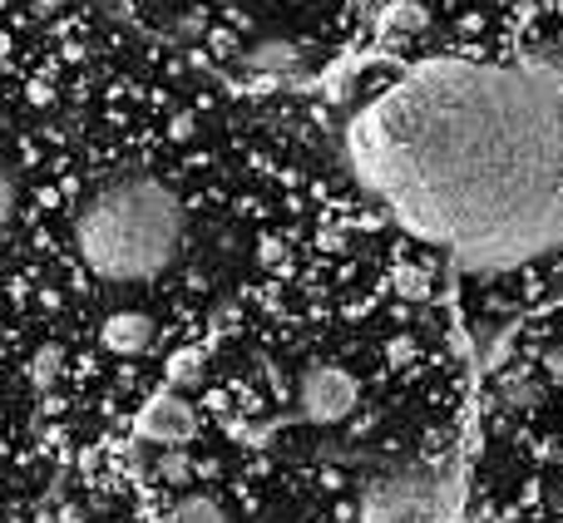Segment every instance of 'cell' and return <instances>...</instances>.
I'll list each match as a JSON object with an SVG mask.
<instances>
[{"instance_id":"cell-1","label":"cell","mask_w":563,"mask_h":523,"mask_svg":"<svg viewBox=\"0 0 563 523\" xmlns=\"http://www.w3.org/2000/svg\"><path fill=\"white\" fill-rule=\"evenodd\" d=\"M356 178L410 227L479 271L563 247V75L430 59L346 129Z\"/></svg>"},{"instance_id":"cell-2","label":"cell","mask_w":563,"mask_h":523,"mask_svg":"<svg viewBox=\"0 0 563 523\" xmlns=\"http://www.w3.org/2000/svg\"><path fill=\"white\" fill-rule=\"evenodd\" d=\"M184 243V208L154 178H119L75 218V247L95 277L144 281L174 262Z\"/></svg>"},{"instance_id":"cell-3","label":"cell","mask_w":563,"mask_h":523,"mask_svg":"<svg viewBox=\"0 0 563 523\" xmlns=\"http://www.w3.org/2000/svg\"><path fill=\"white\" fill-rule=\"evenodd\" d=\"M361 523H455V479L435 469H400L361 499Z\"/></svg>"},{"instance_id":"cell-4","label":"cell","mask_w":563,"mask_h":523,"mask_svg":"<svg viewBox=\"0 0 563 523\" xmlns=\"http://www.w3.org/2000/svg\"><path fill=\"white\" fill-rule=\"evenodd\" d=\"M297 405L311 425H336V420H346L351 410H356V380L341 366H311L307 376H301Z\"/></svg>"},{"instance_id":"cell-5","label":"cell","mask_w":563,"mask_h":523,"mask_svg":"<svg viewBox=\"0 0 563 523\" xmlns=\"http://www.w3.org/2000/svg\"><path fill=\"white\" fill-rule=\"evenodd\" d=\"M134 435L148 439V445H164V449H184L188 439L198 435V415L178 390H158L134 420Z\"/></svg>"},{"instance_id":"cell-6","label":"cell","mask_w":563,"mask_h":523,"mask_svg":"<svg viewBox=\"0 0 563 523\" xmlns=\"http://www.w3.org/2000/svg\"><path fill=\"white\" fill-rule=\"evenodd\" d=\"M99 341L114 356H144L154 346V316L148 311H109L104 326H99Z\"/></svg>"},{"instance_id":"cell-7","label":"cell","mask_w":563,"mask_h":523,"mask_svg":"<svg viewBox=\"0 0 563 523\" xmlns=\"http://www.w3.org/2000/svg\"><path fill=\"white\" fill-rule=\"evenodd\" d=\"M158 523H228V514L213 504V499H184V504L168 509Z\"/></svg>"},{"instance_id":"cell-8","label":"cell","mask_w":563,"mask_h":523,"mask_svg":"<svg viewBox=\"0 0 563 523\" xmlns=\"http://www.w3.org/2000/svg\"><path fill=\"white\" fill-rule=\"evenodd\" d=\"M380 25H386V35H416V30H426V10L410 5V0H396V5L380 15Z\"/></svg>"},{"instance_id":"cell-9","label":"cell","mask_w":563,"mask_h":523,"mask_svg":"<svg viewBox=\"0 0 563 523\" xmlns=\"http://www.w3.org/2000/svg\"><path fill=\"white\" fill-rule=\"evenodd\" d=\"M198 376H203V356H198V350H178V356L168 360V390L198 386Z\"/></svg>"},{"instance_id":"cell-10","label":"cell","mask_w":563,"mask_h":523,"mask_svg":"<svg viewBox=\"0 0 563 523\" xmlns=\"http://www.w3.org/2000/svg\"><path fill=\"white\" fill-rule=\"evenodd\" d=\"M396 291H400V297H426V291H430V271L396 267Z\"/></svg>"},{"instance_id":"cell-11","label":"cell","mask_w":563,"mask_h":523,"mask_svg":"<svg viewBox=\"0 0 563 523\" xmlns=\"http://www.w3.org/2000/svg\"><path fill=\"white\" fill-rule=\"evenodd\" d=\"M253 65H257V69H287V65H297V49H287V45H263V49H253Z\"/></svg>"},{"instance_id":"cell-12","label":"cell","mask_w":563,"mask_h":523,"mask_svg":"<svg viewBox=\"0 0 563 523\" xmlns=\"http://www.w3.org/2000/svg\"><path fill=\"white\" fill-rule=\"evenodd\" d=\"M10 208H15V188H10L5 168H0V233H5V223H10Z\"/></svg>"}]
</instances>
